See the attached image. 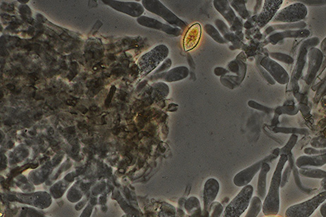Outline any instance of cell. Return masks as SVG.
<instances>
[{
	"instance_id": "cell-1",
	"label": "cell",
	"mask_w": 326,
	"mask_h": 217,
	"mask_svg": "<svg viewBox=\"0 0 326 217\" xmlns=\"http://www.w3.org/2000/svg\"><path fill=\"white\" fill-rule=\"evenodd\" d=\"M287 161L288 156L281 154L275 172L272 174L268 192L263 200L262 211L265 216H276L279 212L281 207L280 188L281 187L282 174Z\"/></svg>"
},
{
	"instance_id": "cell-2",
	"label": "cell",
	"mask_w": 326,
	"mask_h": 217,
	"mask_svg": "<svg viewBox=\"0 0 326 217\" xmlns=\"http://www.w3.org/2000/svg\"><path fill=\"white\" fill-rule=\"evenodd\" d=\"M254 187L251 185L243 187L240 192L231 202L224 210L223 217H240L249 207L253 198Z\"/></svg>"
},
{
	"instance_id": "cell-3",
	"label": "cell",
	"mask_w": 326,
	"mask_h": 217,
	"mask_svg": "<svg viewBox=\"0 0 326 217\" xmlns=\"http://www.w3.org/2000/svg\"><path fill=\"white\" fill-rule=\"evenodd\" d=\"M326 200V191L318 193L301 203L290 206L285 211V217H310Z\"/></svg>"
},
{
	"instance_id": "cell-4",
	"label": "cell",
	"mask_w": 326,
	"mask_h": 217,
	"mask_svg": "<svg viewBox=\"0 0 326 217\" xmlns=\"http://www.w3.org/2000/svg\"><path fill=\"white\" fill-rule=\"evenodd\" d=\"M169 49L166 46L161 45L141 57L139 61L140 73L142 75L148 74L157 68L168 56Z\"/></svg>"
},
{
	"instance_id": "cell-5",
	"label": "cell",
	"mask_w": 326,
	"mask_h": 217,
	"mask_svg": "<svg viewBox=\"0 0 326 217\" xmlns=\"http://www.w3.org/2000/svg\"><path fill=\"white\" fill-rule=\"evenodd\" d=\"M144 5L148 11L161 16L174 28H179L180 29H184L187 26V23L179 18L175 14H173L167 7L164 6L163 4L158 1L143 2Z\"/></svg>"
},
{
	"instance_id": "cell-6",
	"label": "cell",
	"mask_w": 326,
	"mask_h": 217,
	"mask_svg": "<svg viewBox=\"0 0 326 217\" xmlns=\"http://www.w3.org/2000/svg\"><path fill=\"white\" fill-rule=\"evenodd\" d=\"M277 155L278 154H271V155L268 156V157L264 158V159L260 160L258 162L254 164L253 165L248 167V168L241 171L234 178V184L237 187L246 186V185L251 183L254 176L257 175V173L261 171L263 164L268 162V161H271L272 160L277 157Z\"/></svg>"
},
{
	"instance_id": "cell-7",
	"label": "cell",
	"mask_w": 326,
	"mask_h": 217,
	"mask_svg": "<svg viewBox=\"0 0 326 217\" xmlns=\"http://www.w3.org/2000/svg\"><path fill=\"white\" fill-rule=\"evenodd\" d=\"M215 8L222 14V16L227 20L230 25V30L236 31L239 30L242 28V23L239 21V18L236 16L234 10L230 6L228 1H219L215 0L213 2Z\"/></svg>"
},
{
	"instance_id": "cell-8",
	"label": "cell",
	"mask_w": 326,
	"mask_h": 217,
	"mask_svg": "<svg viewBox=\"0 0 326 217\" xmlns=\"http://www.w3.org/2000/svg\"><path fill=\"white\" fill-rule=\"evenodd\" d=\"M282 1H266L262 12L258 16L256 22L260 27H263L266 25L272 18L275 16L278 9L281 6Z\"/></svg>"
},
{
	"instance_id": "cell-9",
	"label": "cell",
	"mask_w": 326,
	"mask_h": 217,
	"mask_svg": "<svg viewBox=\"0 0 326 217\" xmlns=\"http://www.w3.org/2000/svg\"><path fill=\"white\" fill-rule=\"evenodd\" d=\"M219 190H220V185L218 181L215 178H209L206 182L204 190V204L205 210L209 209L210 205L217 198Z\"/></svg>"
},
{
	"instance_id": "cell-10",
	"label": "cell",
	"mask_w": 326,
	"mask_h": 217,
	"mask_svg": "<svg viewBox=\"0 0 326 217\" xmlns=\"http://www.w3.org/2000/svg\"><path fill=\"white\" fill-rule=\"evenodd\" d=\"M295 165L298 169L323 166L326 165V152L318 155L302 156L296 159Z\"/></svg>"
},
{
	"instance_id": "cell-11",
	"label": "cell",
	"mask_w": 326,
	"mask_h": 217,
	"mask_svg": "<svg viewBox=\"0 0 326 217\" xmlns=\"http://www.w3.org/2000/svg\"><path fill=\"white\" fill-rule=\"evenodd\" d=\"M202 35V27L198 23L191 25L184 38V47L186 51L193 49L199 42Z\"/></svg>"
},
{
	"instance_id": "cell-12",
	"label": "cell",
	"mask_w": 326,
	"mask_h": 217,
	"mask_svg": "<svg viewBox=\"0 0 326 217\" xmlns=\"http://www.w3.org/2000/svg\"><path fill=\"white\" fill-rule=\"evenodd\" d=\"M139 22L141 24L145 25V26L154 28V29L163 31V32L172 35L174 36H179L182 34V30L179 28H174L170 26V25L163 24V23H160L156 20L152 19V18L142 17L139 18Z\"/></svg>"
},
{
	"instance_id": "cell-13",
	"label": "cell",
	"mask_w": 326,
	"mask_h": 217,
	"mask_svg": "<svg viewBox=\"0 0 326 217\" xmlns=\"http://www.w3.org/2000/svg\"><path fill=\"white\" fill-rule=\"evenodd\" d=\"M270 170V165L268 162H265L260 171L257 184V196L261 200H264L266 197L267 176Z\"/></svg>"
},
{
	"instance_id": "cell-14",
	"label": "cell",
	"mask_w": 326,
	"mask_h": 217,
	"mask_svg": "<svg viewBox=\"0 0 326 217\" xmlns=\"http://www.w3.org/2000/svg\"><path fill=\"white\" fill-rule=\"evenodd\" d=\"M261 65L266 68L278 82H281V84H284L283 80L284 78L283 74H284L285 71L283 69V68L280 67V65H278L273 61L268 58L263 59L262 62H261Z\"/></svg>"
},
{
	"instance_id": "cell-15",
	"label": "cell",
	"mask_w": 326,
	"mask_h": 217,
	"mask_svg": "<svg viewBox=\"0 0 326 217\" xmlns=\"http://www.w3.org/2000/svg\"><path fill=\"white\" fill-rule=\"evenodd\" d=\"M300 176L321 180V187L326 191V172L319 169L303 168L299 169Z\"/></svg>"
},
{
	"instance_id": "cell-16",
	"label": "cell",
	"mask_w": 326,
	"mask_h": 217,
	"mask_svg": "<svg viewBox=\"0 0 326 217\" xmlns=\"http://www.w3.org/2000/svg\"><path fill=\"white\" fill-rule=\"evenodd\" d=\"M188 75H189V69L187 67H180L174 68L168 72L164 73L163 79L167 82H178L187 78Z\"/></svg>"
},
{
	"instance_id": "cell-17",
	"label": "cell",
	"mask_w": 326,
	"mask_h": 217,
	"mask_svg": "<svg viewBox=\"0 0 326 217\" xmlns=\"http://www.w3.org/2000/svg\"><path fill=\"white\" fill-rule=\"evenodd\" d=\"M288 162L289 165H290L291 167H292L294 181H295L296 186L298 187V188H299L302 192L306 193V194H312V193H314V190H312V189L311 188H308V187H306L305 185H303V183H302L301 179H300L299 169H298L296 166L295 162H294V157H293V154L292 153H290L288 155Z\"/></svg>"
},
{
	"instance_id": "cell-18",
	"label": "cell",
	"mask_w": 326,
	"mask_h": 217,
	"mask_svg": "<svg viewBox=\"0 0 326 217\" xmlns=\"http://www.w3.org/2000/svg\"><path fill=\"white\" fill-rule=\"evenodd\" d=\"M262 200L260 199L258 196L254 197L252 198L251 203H250L247 214L245 217H257L261 211L262 210Z\"/></svg>"
},
{
	"instance_id": "cell-19",
	"label": "cell",
	"mask_w": 326,
	"mask_h": 217,
	"mask_svg": "<svg viewBox=\"0 0 326 217\" xmlns=\"http://www.w3.org/2000/svg\"><path fill=\"white\" fill-rule=\"evenodd\" d=\"M205 30L206 33L209 35L210 36L213 38L215 41L218 42L220 44H225L228 42V40L222 38L219 33V31L217 30L214 26L212 25L207 24L205 25Z\"/></svg>"
},
{
	"instance_id": "cell-20",
	"label": "cell",
	"mask_w": 326,
	"mask_h": 217,
	"mask_svg": "<svg viewBox=\"0 0 326 217\" xmlns=\"http://www.w3.org/2000/svg\"><path fill=\"white\" fill-rule=\"evenodd\" d=\"M246 3V2L244 1H233L231 3V6L243 18H246L248 16L247 10L245 7V3Z\"/></svg>"
},
{
	"instance_id": "cell-21",
	"label": "cell",
	"mask_w": 326,
	"mask_h": 217,
	"mask_svg": "<svg viewBox=\"0 0 326 217\" xmlns=\"http://www.w3.org/2000/svg\"><path fill=\"white\" fill-rule=\"evenodd\" d=\"M296 139L297 137L295 135H292L291 137L290 141L283 149H281V154H285V155L288 156L291 153V150L294 148V145L296 144Z\"/></svg>"
},
{
	"instance_id": "cell-22",
	"label": "cell",
	"mask_w": 326,
	"mask_h": 217,
	"mask_svg": "<svg viewBox=\"0 0 326 217\" xmlns=\"http://www.w3.org/2000/svg\"><path fill=\"white\" fill-rule=\"evenodd\" d=\"M215 25H217V29L220 31L221 34L223 35L224 38H225L226 39H228V38H232L230 36L231 34L230 33L229 29H228V27L227 26L223 21H221L220 19H217L215 21Z\"/></svg>"
},
{
	"instance_id": "cell-23",
	"label": "cell",
	"mask_w": 326,
	"mask_h": 217,
	"mask_svg": "<svg viewBox=\"0 0 326 217\" xmlns=\"http://www.w3.org/2000/svg\"><path fill=\"white\" fill-rule=\"evenodd\" d=\"M292 173V169L290 165H287L286 168L283 171V174H282L281 179V187H284L286 184L288 183L289 179H290L291 174Z\"/></svg>"
},
{
	"instance_id": "cell-24",
	"label": "cell",
	"mask_w": 326,
	"mask_h": 217,
	"mask_svg": "<svg viewBox=\"0 0 326 217\" xmlns=\"http://www.w3.org/2000/svg\"><path fill=\"white\" fill-rule=\"evenodd\" d=\"M320 212L322 216L326 217V202H323V203L320 205Z\"/></svg>"
},
{
	"instance_id": "cell-25",
	"label": "cell",
	"mask_w": 326,
	"mask_h": 217,
	"mask_svg": "<svg viewBox=\"0 0 326 217\" xmlns=\"http://www.w3.org/2000/svg\"><path fill=\"white\" fill-rule=\"evenodd\" d=\"M266 217H278V216H266Z\"/></svg>"
}]
</instances>
